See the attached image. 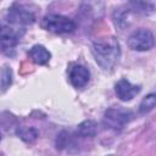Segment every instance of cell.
<instances>
[{
  "instance_id": "cell-1",
  "label": "cell",
  "mask_w": 156,
  "mask_h": 156,
  "mask_svg": "<svg viewBox=\"0 0 156 156\" xmlns=\"http://www.w3.org/2000/svg\"><path fill=\"white\" fill-rule=\"evenodd\" d=\"M91 54L95 62L104 71H112L119 61L121 46L116 37L106 35L98 38L93 41Z\"/></svg>"
},
{
  "instance_id": "cell-2",
  "label": "cell",
  "mask_w": 156,
  "mask_h": 156,
  "mask_svg": "<svg viewBox=\"0 0 156 156\" xmlns=\"http://www.w3.org/2000/svg\"><path fill=\"white\" fill-rule=\"evenodd\" d=\"M27 26L16 18L11 13H6L2 20H0V48L4 52L10 54L15 50L17 44L23 38Z\"/></svg>"
},
{
  "instance_id": "cell-3",
  "label": "cell",
  "mask_w": 156,
  "mask_h": 156,
  "mask_svg": "<svg viewBox=\"0 0 156 156\" xmlns=\"http://www.w3.org/2000/svg\"><path fill=\"white\" fill-rule=\"evenodd\" d=\"M41 27L45 30L55 34H68L76 30L77 24L69 17L57 13H50L41 20Z\"/></svg>"
},
{
  "instance_id": "cell-4",
  "label": "cell",
  "mask_w": 156,
  "mask_h": 156,
  "mask_svg": "<svg viewBox=\"0 0 156 156\" xmlns=\"http://www.w3.org/2000/svg\"><path fill=\"white\" fill-rule=\"evenodd\" d=\"M134 117L130 110L123 107H110L104 115V126L112 130H122Z\"/></svg>"
},
{
  "instance_id": "cell-5",
  "label": "cell",
  "mask_w": 156,
  "mask_h": 156,
  "mask_svg": "<svg viewBox=\"0 0 156 156\" xmlns=\"http://www.w3.org/2000/svg\"><path fill=\"white\" fill-rule=\"evenodd\" d=\"M155 45V38L150 29L139 28L128 37V46L134 51H147Z\"/></svg>"
},
{
  "instance_id": "cell-6",
  "label": "cell",
  "mask_w": 156,
  "mask_h": 156,
  "mask_svg": "<svg viewBox=\"0 0 156 156\" xmlns=\"http://www.w3.org/2000/svg\"><path fill=\"white\" fill-rule=\"evenodd\" d=\"M67 76L71 85L76 89L84 88L90 79V72L89 69L77 62H71L67 67Z\"/></svg>"
},
{
  "instance_id": "cell-7",
  "label": "cell",
  "mask_w": 156,
  "mask_h": 156,
  "mask_svg": "<svg viewBox=\"0 0 156 156\" xmlns=\"http://www.w3.org/2000/svg\"><path fill=\"white\" fill-rule=\"evenodd\" d=\"M141 90L140 85L132 84L127 78H121L115 84V93L121 101H130Z\"/></svg>"
},
{
  "instance_id": "cell-8",
  "label": "cell",
  "mask_w": 156,
  "mask_h": 156,
  "mask_svg": "<svg viewBox=\"0 0 156 156\" xmlns=\"http://www.w3.org/2000/svg\"><path fill=\"white\" fill-rule=\"evenodd\" d=\"M132 13H134V12L132 11V9L128 5L117 7L113 11V15H112L115 26L117 28H119L121 30L128 28L129 24H130V21H132Z\"/></svg>"
},
{
  "instance_id": "cell-9",
  "label": "cell",
  "mask_w": 156,
  "mask_h": 156,
  "mask_svg": "<svg viewBox=\"0 0 156 156\" xmlns=\"http://www.w3.org/2000/svg\"><path fill=\"white\" fill-rule=\"evenodd\" d=\"M28 56L35 65H39V66L48 65L49 61L51 60V52L44 45H40V44L32 46L30 50L28 51Z\"/></svg>"
},
{
  "instance_id": "cell-10",
  "label": "cell",
  "mask_w": 156,
  "mask_h": 156,
  "mask_svg": "<svg viewBox=\"0 0 156 156\" xmlns=\"http://www.w3.org/2000/svg\"><path fill=\"white\" fill-rule=\"evenodd\" d=\"M74 134L77 138H94L98 134V124L91 119L84 121L77 127Z\"/></svg>"
},
{
  "instance_id": "cell-11",
  "label": "cell",
  "mask_w": 156,
  "mask_h": 156,
  "mask_svg": "<svg viewBox=\"0 0 156 156\" xmlns=\"http://www.w3.org/2000/svg\"><path fill=\"white\" fill-rule=\"evenodd\" d=\"M128 6L132 9L134 13L150 15L154 12V5L146 0H130Z\"/></svg>"
},
{
  "instance_id": "cell-12",
  "label": "cell",
  "mask_w": 156,
  "mask_h": 156,
  "mask_svg": "<svg viewBox=\"0 0 156 156\" xmlns=\"http://www.w3.org/2000/svg\"><path fill=\"white\" fill-rule=\"evenodd\" d=\"M17 135L24 141V143H34L37 139H38V130L34 128V127H27V126H22V127H18L17 130H16Z\"/></svg>"
},
{
  "instance_id": "cell-13",
  "label": "cell",
  "mask_w": 156,
  "mask_h": 156,
  "mask_svg": "<svg viewBox=\"0 0 156 156\" xmlns=\"http://www.w3.org/2000/svg\"><path fill=\"white\" fill-rule=\"evenodd\" d=\"M155 104H156V95L154 93H151V94L146 95L141 100V102L139 105V112L140 113H147V112H150L151 110H154Z\"/></svg>"
},
{
  "instance_id": "cell-14",
  "label": "cell",
  "mask_w": 156,
  "mask_h": 156,
  "mask_svg": "<svg viewBox=\"0 0 156 156\" xmlns=\"http://www.w3.org/2000/svg\"><path fill=\"white\" fill-rule=\"evenodd\" d=\"M12 83V71L9 67H4L0 74V85L2 89H7Z\"/></svg>"
},
{
  "instance_id": "cell-15",
  "label": "cell",
  "mask_w": 156,
  "mask_h": 156,
  "mask_svg": "<svg viewBox=\"0 0 156 156\" xmlns=\"http://www.w3.org/2000/svg\"><path fill=\"white\" fill-rule=\"evenodd\" d=\"M0 141H1V132H0Z\"/></svg>"
}]
</instances>
